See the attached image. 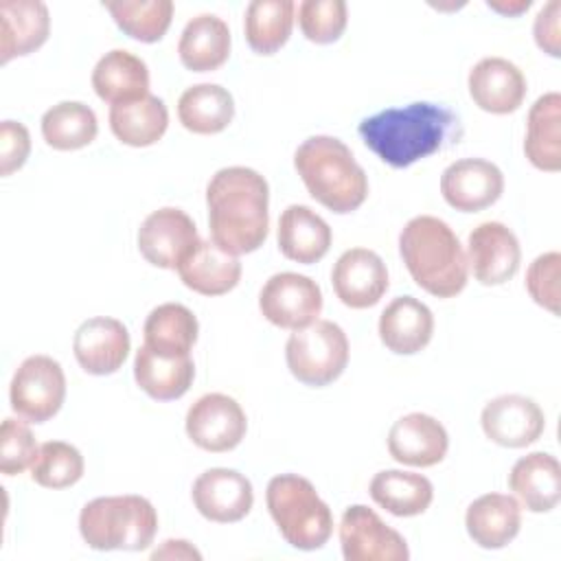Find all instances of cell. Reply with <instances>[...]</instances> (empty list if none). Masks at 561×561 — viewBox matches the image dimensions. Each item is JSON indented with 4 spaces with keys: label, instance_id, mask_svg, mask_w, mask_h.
<instances>
[{
    "label": "cell",
    "instance_id": "39",
    "mask_svg": "<svg viewBox=\"0 0 561 561\" xmlns=\"http://www.w3.org/2000/svg\"><path fill=\"white\" fill-rule=\"evenodd\" d=\"M346 22L348 9L342 0H302L298 4V26L313 44L337 42Z\"/></svg>",
    "mask_w": 561,
    "mask_h": 561
},
{
    "label": "cell",
    "instance_id": "32",
    "mask_svg": "<svg viewBox=\"0 0 561 561\" xmlns=\"http://www.w3.org/2000/svg\"><path fill=\"white\" fill-rule=\"evenodd\" d=\"M368 493L377 506L397 517L421 515L434 500V486L425 476L401 469H386L375 473Z\"/></svg>",
    "mask_w": 561,
    "mask_h": 561
},
{
    "label": "cell",
    "instance_id": "20",
    "mask_svg": "<svg viewBox=\"0 0 561 561\" xmlns=\"http://www.w3.org/2000/svg\"><path fill=\"white\" fill-rule=\"evenodd\" d=\"M469 96L489 114H511L526 99L524 72L504 57L480 59L467 77Z\"/></svg>",
    "mask_w": 561,
    "mask_h": 561
},
{
    "label": "cell",
    "instance_id": "19",
    "mask_svg": "<svg viewBox=\"0 0 561 561\" xmlns=\"http://www.w3.org/2000/svg\"><path fill=\"white\" fill-rule=\"evenodd\" d=\"M449 449L445 425L423 412H410L397 419L388 432V454L410 467H434Z\"/></svg>",
    "mask_w": 561,
    "mask_h": 561
},
{
    "label": "cell",
    "instance_id": "14",
    "mask_svg": "<svg viewBox=\"0 0 561 561\" xmlns=\"http://www.w3.org/2000/svg\"><path fill=\"white\" fill-rule=\"evenodd\" d=\"M193 504L202 517L215 524H232L243 519L252 504V482L237 469L213 467L199 473L191 489Z\"/></svg>",
    "mask_w": 561,
    "mask_h": 561
},
{
    "label": "cell",
    "instance_id": "31",
    "mask_svg": "<svg viewBox=\"0 0 561 561\" xmlns=\"http://www.w3.org/2000/svg\"><path fill=\"white\" fill-rule=\"evenodd\" d=\"M199 324L195 313L180 302H164L151 309L145 320V346L164 357L191 355L197 342Z\"/></svg>",
    "mask_w": 561,
    "mask_h": 561
},
{
    "label": "cell",
    "instance_id": "3",
    "mask_svg": "<svg viewBox=\"0 0 561 561\" xmlns=\"http://www.w3.org/2000/svg\"><path fill=\"white\" fill-rule=\"evenodd\" d=\"M399 254L412 280L436 298H454L467 285V254L449 224L438 217H412L399 234Z\"/></svg>",
    "mask_w": 561,
    "mask_h": 561
},
{
    "label": "cell",
    "instance_id": "10",
    "mask_svg": "<svg viewBox=\"0 0 561 561\" xmlns=\"http://www.w3.org/2000/svg\"><path fill=\"white\" fill-rule=\"evenodd\" d=\"M340 546L346 561H408L405 539L373 508L353 504L340 519Z\"/></svg>",
    "mask_w": 561,
    "mask_h": 561
},
{
    "label": "cell",
    "instance_id": "42",
    "mask_svg": "<svg viewBox=\"0 0 561 561\" xmlns=\"http://www.w3.org/2000/svg\"><path fill=\"white\" fill-rule=\"evenodd\" d=\"M31 153V134L18 121H2L0 125V175L18 171Z\"/></svg>",
    "mask_w": 561,
    "mask_h": 561
},
{
    "label": "cell",
    "instance_id": "8",
    "mask_svg": "<svg viewBox=\"0 0 561 561\" xmlns=\"http://www.w3.org/2000/svg\"><path fill=\"white\" fill-rule=\"evenodd\" d=\"M66 399V377L57 359L48 355L26 357L13 373L9 401L11 410L28 423H46Z\"/></svg>",
    "mask_w": 561,
    "mask_h": 561
},
{
    "label": "cell",
    "instance_id": "40",
    "mask_svg": "<svg viewBox=\"0 0 561 561\" xmlns=\"http://www.w3.org/2000/svg\"><path fill=\"white\" fill-rule=\"evenodd\" d=\"M39 454V445L26 423L18 419H4L0 427V471L4 476H18L31 469Z\"/></svg>",
    "mask_w": 561,
    "mask_h": 561
},
{
    "label": "cell",
    "instance_id": "33",
    "mask_svg": "<svg viewBox=\"0 0 561 561\" xmlns=\"http://www.w3.org/2000/svg\"><path fill=\"white\" fill-rule=\"evenodd\" d=\"M232 94L219 83L191 85L178 99V118L193 134H219L232 123Z\"/></svg>",
    "mask_w": 561,
    "mask_h": 561
},
{
    "label": "cell",
    "instance_id": "36",
    "mask_svg": "<svg viewBox=\"0 0 561 561\" xmlns=\"http://www.w3.org/2000/svg\"><path fill=\"white\" fill-rule=\"evenodd\" d=\"M99 131L96 114L81 101H61L42 116V136L57 151H75L88 147Z\"/></svg>",
    "mask_w": 561,
    "mask_h": 561
},
{
    "label": "cell",
    "instance_id": "30",
    "mask_svg": "<svg viewBox=\"0 0 561 561\" xmlns=\"http://www.w3.org/2000/svg\"><path fill=\"white\" fill-rule=\"evenodd\" d=\"M195 364L191 355L164 357L145 344L134 357V379L142 392L156 401H175L184 397L193 383Z\"/></svg>",
    "mask_w": 561,
    "mask_h": 561
},
{
    "label": "cell",
    "instance_id": "18",
    "mask_svg": "<svg viewBox=\"0 0 561 561\" xmlns=\"http://www.w3.org/2000/svg\"><path fill=\"white\" fill-rule=\"evenodd\" d=\"M129 346L131 340L127 327L107 316L83 320L72 337L75 357L88 375L116 373L127 359Z\"/></svg>",
    "mask_w": 561,
    "mask_h": 561
},
{
    "label": "cell",
    "instance_id": "17",
    "mask_svg": "<svg viewBox=\"0 0 561 561\" xmlns=\"http://www.w3.org/2000/svg\"><path fill=\"white\" fill-rule=\"evenodd\" d=\"M504 175L484 158H460L440 175L443 199L460 213H478L500 199Z\"/></svg>",
    "mask_w": 561,
    "mask_h": 561
},
{
    "label": "cell",
    "instance_id": "4",
    "mask_svg": "<svg viewBox=\"0 0 561 561\" xmlns=\"http://www.w3.org/2000/svg\"><path fill=\"white\" fill-rule=\"evenodd\" d=\"M294 169L307 193L331 213H353L368 197L366 171L335 136H311L302 140L294 153Z\"/></svg>",
    "mask_w": 561,
    "mask_h": 561
},
{
    "label": "cell",
    "instance_id": "5",
    "mask_svg": "<svg viewBox=\"0 0 561 561\" xmlns=\"http://www.w3.org/2000/svg\"><path fill=\"white\" fill-rule=\"evenodd\" d=\"M79 533L94 550H145L158 533V513L142 495H105L79 513Z\"/></svg>",
    "mask_w": 561,
    "mask_h": 561
},
{
    "label": "cell",
    "instance_id": "27",
    "mask_svg": "<svg viewBox=\"0 0 561 561\" xmlns=\"http://www.w3.org/2000/svg\"><path fill=\"white\" fill-rule=\"evenodd\" d=\"M92 88L96 96L110 105L138 101L149 94L147 64L125 48H114L96 61Z\"/></svg>",
    "mask_w": 561,
    "mask_h": 561
},
{
    "label": "cell",
    "instance_id": "11",
    "mask_svg": "<svg viewBox=\"0 0 561 561\" xmlns=\"http://www.w3.org/2000/svg\"><path fill=\"white\" fill-rule=\"evenodd\" d=\"M184 427L193 445L204 451L221 454L234 449L243 440L248 419L232 397L208 392L188 408Z\"/></svg>",
    "mask_w": 561,
    "mask_h": 561
},
{
    "label": "cell",
    "instance_id": "28",
    "mask_svg": "<svg viewBox=\"0 0 561 561\" xmlns=\"http://www.w3.org/2000/svg\"><path fill=\"white\" fill-rule=\"evenodd\" d=\"M524 153L528 162L548 173L561 169V94H541L528 110Z\"/></svg>",
    "mask_w": 561,
    "mask_h": 561
},
{
    "label": "cell",
    "instance_id": "13",
    "mask_svg": "<svg viewBox=\"0 0 561 561\" xmlns=\"http://www.w3.org/2000/svg\"><path fill=\"white\" fill-rule=\"evenodd\" d=\"M519 263V241L502 221H482L469 232L467 265L478 283L486 287L502 285L517 274Z\"/></svg>",
    "mask_w": 561,
    "mask_h": 561
},
{
    "label": "cell",
    "instance_id": "35",
    "mask_svg": "<svg viewBox=\"0 0 561 561\" xmlns=\"http://www.w3.org/2000/svg\"><path fill=\"white\" fill-rule=\"evenodd\" d=\"M294 13L291 0H252L243 18L248 46L259 55H274L291 35Z\"/></svg>",
    "mask_w": 561,
    "mask_h": 561
},
{
    "label": "cell",
    "instance_id": "7",
    "mask_svg": "<svg viewBox=\"0 0 561 561\" xmlns=\"http://www.w3.org/2000/svg\"><path fill=\"white\" fill-rule=\"evenodd\" d=\"M285 362L300 383L311 388L329 386L348 364L346 333L331 320H316L289 335Z\"/></svg>",
    "mask_w": 561,
    "mask_h": 561
},
{
    "label": "cell",
    "instance_id": "1",
    "mask_svg": "<svg viewBox=\"0 0 561 561\" xmlns=\"http://www.w3.org/2000/svg\"><path fill=\"white\" fill-rule=\"evenodd\" d=\"M364 145L392 169H405L460 140L462 123L445 105L416 101L386 107L357 127Z\"/></svg>",
    "mask_w": 561,
    "mask_h": 561
},
{
    "label": "cell",
    "instance_id": "26",
    "mask_svg": "<svg viewBox=\"0 0 561 561\" xmlns=\"http://www.w3.org/2000/svg\"><path fill=\"white\" fill-rule=\"evenodd\" d=\"M180 280L202 296H221L237 287L241 278V263L234 254L221 250L213 239L193 248V252L178 265Z\"/></svg>",
    "mask_w": 561,
    "mask_h": 561
},
{
    "label": "cell",
    "instance_id": "21",
    "mask_svg": "<svg viewBox=\"0 0 561 561\" xmlns=\"http://www.w3.org/2000/svg\"><path fill=\"white\" fill-rule=\"evenodd\" d=\"M0 64L35 53L50 33L48 7L39 0L0 2Z\"/></svg>",
    "mask_w": 561,
    "mask_h": 561
},
{
    "label": "cell",
    "instance_id": "37",
    "mask_svg": "<svg viewBox=\"0 0 561 561\" xmlns=\"http://www.w3.org/2000/svg\"><path fill=\"white\" fill-rule=\"evenodd\" d=\"M103 7L125 35L145 44L162 39L173 20L171 0H107Z\"/></svg>",
    "mask_w": 561,
    "mask_h": 561
},
{
    "label": "cell",
    "instance_id": "15",
    "mask_svg": "<svg viewBox=\"0 0 561 561\" xmlns=\"http://www.w3.org/2000/svg\"><path fill=\"white\" fill-rule=\"evenodd\" d=\"M482 432L500 447L519 449L533 445L546 430L543 410L524 394H500L480 414Z\"/></svg>",
    "mask_w": 561,
    "mask_h": 561
},
{
    "label": "cell",
    "instance_id": "43",
    "mask_svg": "<svg viewBox=\"0 0 561 561\" xmlns=\"http://www.w3.org/2000/svg\"><path fill=\"white\" fill-rule=\"evenodd\" d=\"M559 15H561V2L550 0L535 18L533 35L535 44L550 57L561 55V28H559Z\"/></svg>",
    "mask_w": 561,
    "mask_h": 561
},
{
    "label": "cell",
    "instance_id": "12",
    "mask_svg": "<svg viewBox=\"0 0 561 561\" xmlns=\"http://www.w3.org/2000/svg\"><path fill=\"white\" fill-rule=\"evenodd\" d=\"M197 243L199 234L195 221L173 206L149 213L138 228L140 254L147 263L162 270H178Z\"/></svg>",
    "mask_w": 561,
    "mask_h": 561
},
{
    "label": "cell",
    "instance_id": "44",
    "mask_svg": "<svg viewBox=\"0 0 561 561\" xmlns=\"http://www.w3.org/2000/svg\"><path fill=\"white\" fill-rule=\"evenodd\" d=\"M151 559L153 561H158V559H195V561H199L202 554L186 539H167V541H162L160 548H156L151 552Z\"/></svg>",
    "mask_w": 561,
    "mask_h": 561
},
{
    "label": "cell",
    "instance_id": "23",
    "mask_svg": "<svg viewBox=\"0 0 561 561\" xmlns=\"http://www.w3.org/2000/svg\"><path fill=\"white\" fill-rule=\"evenodd\" d=\"M508 489L519 506L530 513H548L561 500V467L552 454L533 451L522 456L511 473Z\"/></svg>",
    "mask_w": 561,
    "mask_h": 561
},
{
    "label": "cell",
    "instance_id": "34",
    "mask_svg": "<svg viewBox=\"0 0 561 561\" xmlns=\"http://www.w3.org/2000/svg\"><path fill=\"white\" fill-rule=\"evenodd\" d=\"M169 127V112L160 96L147 94L131 103L110 107L112 134L129 147L156 145Z\"/></svg>",
    "mask_w": 561,
    "mask_h": 561
},
{
    "label": "cell",
    "instance_id": "38",
    "mask_svg": "<svg viewBox=\"0 0 561 561\" xmlns=\"http://www.w3.org/2000/svg\"><path fill=\"white\" fill-rule=\"evenodd\" d=\"M85 469L81 451L64 440H46L31 465V478L46 489H66L81 480Z\"/></svg>",
    "mask_w": 561,
    "mask_h": 561
},
{
    "label": "cell",
    "instance_id": "22",
    "mask_svg": "<svg viewBox=\"0 0 561 561\" xmlns=\"http://www.w3.org/2000/svg\"><path fill=\"white\" fill-rule=\"evenodd\" d=\"M434 333V316L425 302L414 296H399L386 305L379 316V340L397 355L423 351Z\"/></svg>",
    "mask_w": 561,
    "mask_h": 561
},
{
    "label": "cell",
    "instance_id": "6",
    "mask_svg": "<svg viewBox=\"0 0 561 561\" xmlns=\"http://www.w3.org/2000/svg\"><path fill=\"white\" fill-rule=\"evenodd\" d=\"M267 511L283 539L298 550L322 548L333 533V513L316 486L296 473H280L267 482Z\"/></svg>",
    "mask_w": 561,
    "mask_h": 561
},
{
    "label": "cell",
    "instance_id": "25",
    "mask_svg": "<svg viewBox=\"0 0 561 561\" xmlns=\"http://www.w3.org/2000/svg\"><path fill=\"white\" fill-rule=\"evenodd\" d=\"M278 250L285 259L311 265L320 261L331 248L329 224L309 206L291 204L278 219Z\"/></svg>",
    "mask_w": 561,
    "mask_h": 561
},
{
    "label": "cell",
    "instance_id": "41",
    "mask_svg": "<svg viewBox=\"0 0 561 561\" xmlns=\"http://www.w3.org/2000/svg\"><path fill=\"white\" fill-rule=\"evenodd\" d=\"M559 276H561L559 252L539 254L528 265V272H526V289L530 298L552 316L559 313Z\"/></svg>",
    "mask_w": 561,
    "mask_h": 561
},
{
    "label": "cell",
    "instance_id": "29",
    "mask_svg": "<svg viewBox=\"0 0 561 561\" xmlns=\"http://www.w3.org/2000/svg\"><path fill=\"white\" fill-rule=\"evenodd\" d=\"M178 55L184 68L193 72H210L226 64L230 55V28L213 13H199L186 22Z\"/></svg>",
    "mask_w": 561,
    "mask_h": 561
},
{
    "label": "cell",
    "instance_id": "16",
    "mask_svg": "<svg viewBox=\"0 0 561 561\" xmlns=\"http://www.w3.org/2000/svg\"><path fill=\"white\" fill-rule=\"evenodd\" d=\"M333 291L351 309H368L381 300L390 280L383 259L368 248H351L331 270Z\"/></svg>",
    "mask_w": 561,
    "mask_h": 561
},
{
    "label": "cell",
    "instance_id": "45",
    "mask_svg": "<svg viewBox=\"0 0 561 561\" xmlns=\"http://www.w3.org/2000/svg\"><path fill=\"white\" fill-rule=\"evenodd\" d=\"M530 0H486V7L497 11L500 15H508V18H517L524 11L530 9Z\"/></svg>",
    "mask_w": 561,
    "mask_h": 561
},
{
    "label": "cell",
    "instance_id": "9",
    "mask_svg": "<svg viewBox=\"0 0 561 561\" xmlns=\"http://www.w3.org/2000/svg\"><path fill=\"white\" fill-rule=\"evenodd\" d=\"M259 309L274 327L298 331L318 320L322 291L318 283L305 274L278 272L261 287Z\"/></svg>",
    "mask_w": 561,
    "mask_h": 561
},
{
    "label": "cell",
    "instance_id": "2",
    "mask_svg": "<svg viewBox=\"0 0 561 561\" xmlns=\"http://www.w3.org/2000/svg\"><path fill=\"white\" fill-rule=\"evenodd\" d=\"M210 239L239 256L254 252L267 239L270 186L250 167L219 169L206 186Z\"/></svg>",
    "mask_w": 561,
    "mask_h": 561
},
{
    "label": "cell",
    "instance_id": "24",
    "mask_svg": "<svg viewBox=\"0 0 561 561\" xmlns=\"http://www.w3.org/2000/svg\"><path fill=\"white\" fill-rule=\"evenodd\" d=\"M522 526V506L513 495L484 493L467 506V535L484 550L508 546Z\"/></svg>",
    "mask_w": 561,
    "mask_h": 561
}]
</instances>
